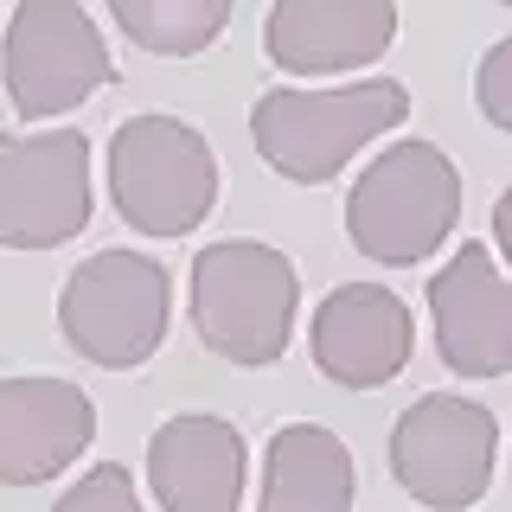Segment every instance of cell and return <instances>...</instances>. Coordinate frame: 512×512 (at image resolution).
<instances>
[{
	"label": "cell",
	"instance_id": "cell-18",
	"mask_svg": "<svg viewBox=\"0 0 512 512\" xmlns=\"http://www.w3.org/2000/svg\"><path fill=\"white\" fill-rule=\"evenodd\" d=\"M493 244H500V256L512 263V186L493 199Z\"/></svg>",
	"mask_w": 512,
	"mask_h": 512
},
{
	"label": "cell",
	"instance_id": "cell-10",
	"mask_svg": "<svg viewBox=\"0 0 512 512\" xmlns=\"http://www.w3.org/2000/svg\"><path fill=\"white\" fill-rule=\"evenodd\" d=\"M308 346H314L320 378L346 384V391H384L416 352L410 301L384 282H340L314 308Z\"/></svg>",
	"mask_w": 512,
	"mask_h": 512
},
{
	"label": "cell",
	"instance_id": "cell-13",
	"mask_svg": "<svg viewBox=\"0 0 512 512\" xmlns=\"http://www.w3.org/2000/svg\"><path fill=\"white\" fill-rule=\"evenodd\" d=\"M397 39V0H276L263 52L288 77H333L378 64Z\"/></svg>",
	"mask_w": 512,
	"mask_h": 512
},
{
	"label": "cell",
	"instance_id": "cell-7",
	"mask_svg": "<svg viewBox=\"0 0 512 512\" xmlns=\"http://www.w3.org/2000/svg\"><path fill=\"white\" fill-rule=\"evenodd\" d=\"M500 461V423L487 404L455 391H429L391 423V474L416 506L468 512L493 487Z\"/></svg>",
	"mask_w": 512,
	"mask_h": 512
},
{
	"label": "cell",
	"instance_id": "cell-17",
	"mask_svg": "<svg viewBox=\"0 0 512 512\" xmlns=\"http://www.w3.org/2000/svg\"><path fill=\"white\" fill-rule=\"evenodd\" d=\"M474 103H480V116H487L493 128H506V135H512V39H500L487 58H480Z\"/></svg>",
	"mask_w": 512,
	"mask_h": 512
},
{
	"label": "cell",
	"instance_id": "cell-16",
	"mask_svg": "<svg viewBox=\"0 0 512 512\" xmlns=\"http://www.w3.org/2000/svg\"><path fill=\"white\" fill-rule=\"evenodd\" d=\"M52 512H148V506H141L128 468H116V461H96L77 487H64V500Z\"/></svg>",
	"mask_w": 512,
	"mask_h": 512
},
{
	"label": "cell",
	"instance_id": "cell-9",
	"mask_svg": "<svg viewBox=\"0 0 512 512\" xmlns=\"http://www.w3.org/2000/svg\"><path fill=\"white\" fill-rule=\"evenodd\" d=\"M436 352L461 378H512V282L487 244H461L429 276Z\"/></svg>",
	"mask_w": 512,
	"mask_h": 512
},
{
	"label": "cell",
	"instance_id": "cell-11",
	"mask_svg": "<svg viewBox=\"0 0 512 512\" xmlns=\"http://www.w3.org/2000/svg\"><path fill=\"white\" fill-rule=\"evenodd\" d=\"M96 442V404L71 378H0V487H45Z\"/></svg>",
	"mask_w": 512,
	"mask_h": 512
},
{
	"label": "cell",
	"instance_id": "cell-19",
	"mask_svg": "<svg viewBox=\"0 0 512 512\" xmlns=\"http://www.w3.org/2000/svg\"><path fill=\"white\" fill-rule=\"evenodd\" d=\"M493 7H512V0H493Z\"/></svg>",
	"mask_w": 512,
	"mask_h": 512
},
{
	"label": "cell",
	"instance_id": "cell-5",
	"mask_svg": "<svg viewBox=\"0 0 512 512\" xmlns=\"http://www.w3.org/2000/svg\"><path fill=\"white\" fill-rule=\"evenodd\" d=\"M109 205L141 237H192L218 205V154L180 116H128L109 135Z\"/></svg>",
	"mask_w": 512,
	"mask_h": 512
},
{
	"label": "cell",
	"instance_id": "cell-6",
	"mask_svg": "<svg viewBox=\"0 0 512 512\" xmlns=\"http://www.w3.org/2000/svg\"><path fill=\"white\" fill-rule=\"evenodd\" d=\"M0 77H7L13 116L52 122L90 103L103 84H116V58L77 0H20L0 45Z\"/></svg>",
	"mask_w": 512,
	"mask_h": 512
},
{
	"label": "cell",
	"instance_id": "cell-2",
	"mask_svg": "<svg viewBox=\"0 0 512 512\" xmlns=\"http://www.w3.org/2000/svg\"><path fill=\"white\" fill-rule=\"evenodd\" d=\"M461 218V167L436 141H391L346 192V237L384 269L429 263Z\"/></svg>",
	"mask_w": 512,
	"mask_h": 512
},
{
	"label": "cell",
	"instance_id": "cell-12",
	"mask_svg": "<svg viewBox=\"0 0 512 512\" xmlns=\"http://www.w3.org/2000/svg\"><path fill=\"white\" fill-rule=\"evenodd\" d=\"M250 480L244 429L212 410H180L148 436V487L160 512H237Z\"/></svg>",
	"mask_w": 512,
	"mask_h": 512
},
{
	"label": "cell",
	"instance_id": "cell-8",
	"mask_svg": "<svg viewBox=\"0 0 512 512\" xmlns=\"http://www.w3.org/2000/svg\"><path fill=\"white\" fill-rule=\"evenodd\" d=\"M90 224V135L84 128H0V250H58Z\"/></svg>",
	"mask_w": 512,
	"mask_h": 512
},
{
	"label": "cell",
	"instance_id": "cell-4",
	"mask_svg": "<svg viewBox=\"0 0 512 512\" xmlns=\"http://www.w3.org/2000/svg\"><path fill=\"white\" fill-rule=\"evenodd\" d=\"M173 320V276L160 256L141 250H96L58 288V333L77 359L103 372L148 365Z\"/></svg>",
	"mask_w": 512,
	"mask_h": 512
},
{
	"label": "cell",
	"instance_id": "cell-1",
	"mask_svg": "<svg viewBox=\"0 0 512 512\" xmlns=\"http://www.w3.org/2000/svg\"><path fill=\"white\" fill-rule=\"evenodd\" d=\"M410 122V90L397 77H359L340 90H263L250 109V141L282 180L327 186L365 141Z\"/></svg>",
	"mask_w": 512,
	"mask_h": 512
},
{
	"label": "cell",
	"instance_id": "cell-3",
	"mask_svg": "<svg viewBox=\"0 0 512 512\" xmlns=\"http://www.w3.org/2000/svg\"><path fill=\"white\" fill-rule=\"evenodd\" d=\"M301 276L276 244L218 237L192 256V327L231 365H276L295 333Z\"/></svg>",
	"mask_w": 512,
	"mask_h": 512
},
{
	"label": "cell",
	"instance_id": "cell-14",
	"mask_svg": "<svg viewBox=\"0 0 512 512\" xmlns=\"http://www.w3.org/2000/svg\"><path fill=\"white\" fill-rule=\"evenodd\" d=\"M352 500H359V468L333 429L282 423L269 436L256 512H352Z\"/></svg>",
	"mask_w": 512,
	"mask_h": 512
},
{
	"label": "cell",
	"instance_id": "cell-15",
	"mask_svg": "<svg viewBox=\"0 0 512 512\" xmlns=\"http://www.w3.org/2000/svg\"><path fill=\"white\" fill-rule=\"evenodd\" d=\"M109 13L154 58H199L231 26V0H109Z\"/></svg>",
	"mask_w": 512,
	"mask_h": 512
}]
</instances>
